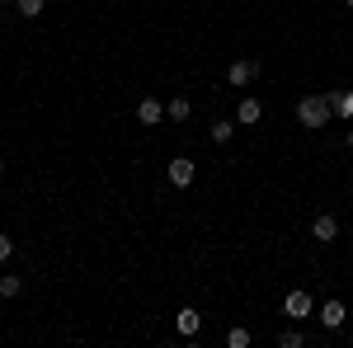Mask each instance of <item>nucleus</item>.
<instances>
[{
	"label": "nucleus",
	"instance_id": "12",
	"mask_svg": "<svg viewBox=\"0 0 353 348\" xmlns=\"http://www.w3.org/2000/svg\"><path fill=\"white\" fill-rule=\"evenodd\" d=\"M236 127H241V123H236V118H217V123H212V127H208V132H212V141H217V146H226V141H231V136H236Z\"/></svg>",
	"mask_w": 353,
	"mask_h": 348
},
{
	"label": "nucleus",
	"instance_id": "19",
	"mask_svg": "<svg viewBox=\"0 0 353 348\" xmlns=\"http://www.w3.org/2000/svg\"><path fill=\"white\" fill-rule=\"evenodd\" d=\"M0 179H5V161H0Z\"/></svg>",
	"mask_w": 353,
	"mask_h": 348
},
{
	"label": "nucleus",
	"instance_id": "6",
	"mask_svg": "<svg viewBox=\"0 0 353 348\" xmlns=\"http://www.w3.org/2000/svg\"><path fill=\"white\" fill-rule=\"evenodd\" d=\"M161 118H165V104L156 99V94H146V99L137 104V123H141V127H156Z\"/></svg>",
	"mask_w": 353,
	"mask_h": 348
},
{
	"label": "nucleus",
	"instance_id": "17",
	"mask_svg": "<svg viewBox=\"0 0 353 348\" xmlns=\"http://www.w3.org/2000/svg\"><path fill=\"white\" fill-rule=\"evenodd\" d=\"M10 254H14V240H10V236H5V231H0V264H5V259H10Z\"/></svg>",
	"mask_w": 353,
	"mask_h": 348
},
{
	"label": "nucleus",
	"instance_id": "1",
	"mask_svg": "<svg viewBox=\"0 0 353 348\" xmlns=\"http://www.w3.org/2000/svg\"><path fill=\"white\" fill-rule=\"evenodd\" d=\"M330 118H334V108H330V94H301L297 99V123L301 127H325Z\"/></svg>",
	"mask_w": 353,
	"mask_h": 348
},
{
	"label": "nucleus",
	"instance_id": "5",
	"mask_svg": "<svg viewBox=\"0 0 353 348\" xmlns=\"http://www.w3.org/2000/svg\"><path fill=\"white\" fill-rule=\"evenodd\" d=\"M193 174H198V170H193L189 156H174V161L165 165V179H170L174 188H189V184H193Z\"/></svg>",
	"mask_w": 353,
	"mask_h": 348
},
{
	"label": "nucleus",
	"instance_id": "4",
	"mask_svg": "<svg viewBox=\"0 0 353 348\" xmlns=\"http://www.w3.org/2000/svg\"><path fill=\"white\" fill-rule=\"evenodd\" d=\"M254 76H259V61H254V57H241V61L226 66V85H236V90H245Z\"/></svg>",
	"mask_w": 353,
	"mask_h": 348
},
{
	"label": "nucleus",
	"instance_id": "11",
	"mask_svg": "<svg viewBox=\"0 0 353 348\" xmlns=\"http://www.w3.org/2000/svg\"><path fill=\"white\" fill-rule=\"evenodd\" d=\"M174 325H179V334H184V339H193V334H198V329H203V316H198V311H193V306H184V311H179V316H174Z\"/></svg>",
	"mask_w": 353,
	"mask_h": 348
},
{
	"label": "nucleus",
	"instance_id": "21",
	"mask_svg": "<svg viewBox=\"0 0 353 348\" xmlns=\"http://www.w3.org/2000/svg\"><path fill=\"white\" fill-rule=\"evenodd\" d=\"M344 5H349V10H353V0H344Z\"/></svg>",
	"mask_w": 353,
	"mask_h": 348
},
{
	"label": "nucleus",
	"instance_id": "14",
	"mask_svg": "<svg viewBox=\"0 0 353 348\" xmlns=\"http://www.w3.org/2000/svg\"><path fill=\"white\" fill-rule=\"evenodd\" d=\"M226 348H250V329H245V325L226 329Z\"/></svg>",
	"mask_w": 353,
	"mask_h": 348
},
{
	"label": "nucleus",
	"instance_id": "18",
	"mask_svg": "<svg viewBox=\"0 0 353 348\" xmlns=\"http://www.w3.org/2000/svg\"><path fill=\"white\" fill-rule=\"evenodd\" d=\"M349 151H353V127H349Z\"/></svg>",
	"mask_w": 353,
	"mask_h": 348
},
{
	"label": "nucleus",
	"instance_id": "8",
	"mask_svg": "<svg viewBox=\"0 0 353 348\" xmlns=\"http://www.w3.org/2000/svg\"><path fill=\"white\" fill-rule=\"evenodd\" d=\"M259 118H264V104H259V99H250V94H245L241 104H236V123H241V127H254V123H259Z\"/></svg>",
	"mask_w": 353,
	"mask_h": 348
},
{
	"label": "nucleus",
	"instance_id": "7",
	"mask_svg": "<svg viewBox=\"0 0 353 348\" xmlns=\"http://www.w3.org/2000/svg\"><path fill=\"white\" fill-rule=\"evenodd\" d=\"M316 320L325 325V329H339V325L349 320V311H344V301H334V296H330L325 306H321V316H316Z\"/></svg>",
	"mask_w": 353,
	"mask_h": 348
},
{
	"label": "nucleus",
	"instance_id": "13",
	"mask_svg": "<svg viewBox=\"0 0 353 348\" xmlns=\"http://www.w3.org/2000/svg\"><path fill=\"white\" fill-rule=\"evenodd\" d=\"M14 10H19V19H38L48 10V0H14Z\"/></svg>",
	"mask_w": 353,
	"mask_h": 348
},
{
	"label": "nucleus",
	"instance_id": "10",
	"mask_svg": "<svg viewBox=\"0 0 353 348\" xmlns=\"http://www.w3.org/2000/svg\"><path fill=\"white\" fill-rule=\"evenodd\" d=\"M165 118H174V123H189V118H193V99H189V94H174V99L165 104Z\"/></svg>",
	"mask_w": 353,
	"mask_h": 348
},
{
	"label": "nucleus",
	"instance_id": "9",
	"mask_svg": "<svg viewBox=\"0 0 353 348\" xmlns=\"http://www.w3.org/2000/svg\"><path fill=\"white\" fill-rule=\"evenodd\" d=\"M330 108H334V118L353 123V90H330Z\"/></svg>",
	"mask_w": 353,
	"mask_h": 348
},
{
	"label": "nucleus",
	"instance_id": "3",
	"mask_svg": "<svg viewBox=\"0 0 353 348\" xmlns=\"http://www.w3.org/2000/svg\"><path fill=\"white\" fill-rule=\"evenodd\" d=\"M311 240H316V245L339 240V216H334V212H316V216H311Z\"/></svg>",
	"mask_w": 353,
	"mask_h": 348
},
{
	"label": "nucleus",
	"instance_id": "20",
	"mask_svg": "<svg viewBox=\"0 0 353 348\" xmlns=\"http://www.w3.org/2000/svg\"><path fill=\"white\" fill-rule=\"evenodd\" d=\"M0 5H14V0H0Z\"/></svg>",
	"mask_w": 353,
	"mask_h": 348
},
{
	"label": "nucleus",
	"instance_id": "15",
	"mask_svg": "<svg viewBox=\"0 0 353 348\" xmlns=\"http://www.w3.org/2000/svg\"><path fill=\"white\" fill-rule=\"evenodd\" d=\"M24 292V278H14V273H10V278H0V296H5V301H10V296H19Z\"/></svg>",
	"mask_w": 353,
	"mask_h": 348
},
{
	"label": "nucleus",
	"instance_id": "16",
	"mask_svg": "<svg viewBox=\"0 0 353 348\" xmlns=\"http://www.w3.org/2000/svg\"><path fill=\"white\" fill-rule=\"evenodd\" d=\"M301 344H306L301 329H283V334H278V348H301Z\"/></svg>",
	"mask_w": 353,
	"mask_h": 348
},
{
	"label": "nucleus",
	"instance_id": "2",
	"mask_svg": "<svg viewBox=\"0 0 353 348\" xmlns=\"http://www.w3.org/2000/svg\"><path fill=\"white\" fill-rule=\"evenodd\" d=\"M283 311H288L292 320H311V316H316V301H311V292H301V287H292V292L283 296Z\"/></svg>",
	"mask_w": 353,
	"mask_h": 348
}]
</instances>
